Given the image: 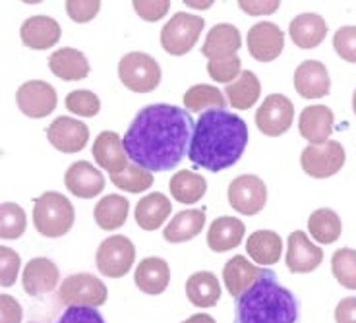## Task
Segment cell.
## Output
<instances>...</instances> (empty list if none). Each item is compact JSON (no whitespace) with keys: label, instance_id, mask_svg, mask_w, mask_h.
Instances as JSON below:
<instances>
[{"label":"cell","instance_id":"1","mask_svg":"<svg viewBox=\"0 0 356 323\" xmlns=\"http://www.w3.org/2000/svg\"><path fill=\"white\" fill-rule=\"evenodd\" d=\"M190 113L175 105L143 107L122 138L128 159L149 172L177 169L190 153L194 135Z\"/></svg>","mask_w":356,"mask_h":323},{"label":"cell","instance_id":"2","mask_svg":"<svg viewBox=\"0 0 356 323\" xmlns=\"http://www.w3.org/2000/svg\"><path fill=\"white\" fill-rule=\"evenodd\" d=\"M246 145V122L231 110L213 108L197 118L188 159L200 169L221 172L241 161Z\"/></svg>","mask_w":356,"mask_h":323},{"label":"cell","instance_id":"3","mask_svg":"<svg viewBox=\"0 0 356 323\" xmlns=\"http://www.w3.org/2000/svg\"><path fill=\"white\" fill-rule=\"evenodd\" d=\"M298 300L273 271L266 270L252 287L236 298L234 323H298Z\"/></svg>","mask_w":356,"mask_h":323},{"label":"cell","instance_id":"4","mask_svg":"<svg viewBox=\"0 0 356 323\" xmlns=\"http://www.w3.org/2000/svg\"><path fill=\"white\" fill-rule=\"evenodd\" d=\"M76 219L72 201L58 192H44L33 204V224L47 238H60L70 233Z\"/></svg>","mask_w":356,"mask_h":323},{"label":"cell","instance_id":"5","mask_svg":"<svg viewBox=\"0 0 356 323\" xmlns=\"http://www.w3.org/2000/svg\"><path fill=\"white\" fill-rule=\"evenodd\" d=\"M204 27V18L188 12H178L161 29V45L172 56L188 54L197 43Z\"/></svg>","mask_w":356,"mask_h":323},{"label":"cell","instance_id":"6","mask_svg":"<svg viewBox=\"0 0 356 323\" xmlns=\"http://www.w3.org/2000/svg\"><path fill=\"white\" fill-rule=\"evenodd\" d=\"M118 78L136 93H149L159 88L161 66L147 53H128L118 63Z\"/></svg>","mask_w":356,"mask_h":323},{"label":"cell","instance_id":"7","mask_svg":"<svg viewBox=\"0 0 356 323\" xmlns=\"http://www.w3.org/2000/svg\"><path fill=\"white\" fill-rule=\"evenodd\" d=\"M136 260V246L128 236L116 234L103 240L95 254L97 270L103 277L120 279L128 275Z\"/></svg>","mask_w":356,"mask_h":323},{"label":"cell","instance_id":"8","mask_svg":"<svg viewBox=\"0 0 356 323\" xmlns=\"http://www.w3.org/2000/svg\"><path fill=\"white\" fill-rule=\"evenodd\" d=\"M107 285L95 275L76 273L64 281L58 290V300L64 306H91L99 308L107 302Z\"/></svg>","mask_w":356,"mask_h":323},{"label":"cell","instance_id":"9","mask_svg":"<svg viewBox=\"0 0 356 323\" xmlns=\"http://www.w3.org/2000/svg\"><path fill=\"white\" fill-rule=\"evenodd\" d=\"M345 157V147L335 140H327L325 144H310L304 147L300 165L312 179H330L343 169Z\"/></svg>","mask_w":356,"mask_h":323},{"label":"cell","instance_id":"10","mask_svg":"<svg viewBox=\"0 0 356 323\" xmlns=\"http://www.w3.org/2000/svg\"><path fill=\"white\" fill-rule=\"evenodd\" d=\"M229 204L241 215L254 217L267 204L266 182L256 174H242L229 184Z\"/></svg>","mask_w":356,"mask_h":323},{"label":"cell","instance_id":"11","mask_svg":"<svg viewBox=\"0 0 356 323\" xmlns=\"http://www.w3.org/2000/svg\"><path fill=\"white\" fill-rule=\"evenodd\" d=\"M294 118V105L293 101L281 95V93H273L264 99L256 110V126L261 134L271 135H283L289 132V128L293 124Z\"/></svg>","mask_w":356,"mask_h":323},{"label":"cell","instance_id":"12","mask_svg":"<svg viewBox=\"0 0 356 323\" xmlns=\"http://www.w3.org/2000/svg\"><path fill=\"white\" fill-rule=\"evenodd\" d=\"M16 103L19 110L29 118H44L53 115L58 97L51 83L43 80L26 81L16 91Z\"/></svg>","mask_w":356,"mask_h":323},{"label":"cell","instance_id":"13","mask_svg":"<svg viewBox=\"0 0 356 323\" xmlns=\"http://www.w3.org/2000/svg\"><path fill=\"white\" fill-rule=\"evenodd\" d=\"M49 144L60 153H80L89 142V128L86 122L70 117H58L47 128Z\"/></svg>","mask_w":356,"mask_h":323},{"label":"cell","instance_id":"14","mask_svg":"<svg viewBox=\"0 0 356 323\" xmlns=\"http://www.w3.org/2000/svg\"><path fill=\"white\" fill-rule=\"evenodd\" d=\"M285 47V33L271 22H259L250 27L248 51L259 63H271L279 58Z\"/></svg>","mask_w":356,"mask_h":323},{"label":"cell","instance_id":"15","mask_svg":"<svg viewBox=\"0 0 356 323\" xmlns=\"http://www.w3.org/2000/svg\"><path fill=\"white\" fill-rule=\"evenodd\" d=\"M286 246V270L291 273H312L323 261V250L312 244L302 231H293L289 234Z\"/></svg>","mask_w":356,"mask_h":323},{"label":"cell","instance_id":"16","mask_svg":"<svg viewBox=\"0 0 356 323\" xmlns=\"http://www.w3.org/2000/svg\"><path fill=\"white\" fill-rule=\"evenodd\" d=\"M294 90L304 99H321L327 97L331 90L330 72L325 64L318 60H304L294 72Z\"/></svg>","mask_w":356,"mask_h":323},{"label":"cell","instance_id":"17","mask_svg":"<svg viewBox=\"0 0 356 323\" xmlns=\"http://www.w3.org/2000/svg\"><path fill=\"white\" fill-rule=\"evenodd\" d=\"M64 186L70 190L76 198H97L105 190V176L91 163L78 161L68 167L64 174Z\"/></svg>","mask_w":356,"mask_h":323},{"label":"cell","instance_id":"18","mask_svg":"<svg viewBox=\"0 0 356 323\" xmlns=\"http://www.w3.org/2000/svg\"><path fill=\"white\" fill-rule=\"evenodd\" d=\"M242 37L241 31L232 24H217L209 29L202 47V54L209 60H227L236 56L241 51Z\"/></svg>","mask_w":356,"mask_h":323},{"label":"cell","instance_id":"19","mask_svg":"<svg viewBox=\"0 0 356 323\" xmlns=\"http://www.w3.org/2000/svg\"><path fill=\"white\" fill-rule=\"evenodd\" d=\"M19 37L29 49L44 51L60 41V24L51 16H31L19 27Z\"/></svg>","mask_w":356,"mask_h":323},{"label":"cell","instance_id":"20","mask_svg":"<svg viewBox=\"0 0 356 323\" xmlns=\"http://www.w3.org/2000/svg\"><path fill=\"white\" fill-rule=\"evenodd\" d=\"M58 267L49 258H33L27 261L24 267V290L29 297H41L47 292H53L58 283Z\"/></svg>","mask_w":356,"mask_h":323},{"label":"cell","instance_id":"21","mask_svg":"<svg viewBox=\"0 0 356 323\" xmlns=\"http://www.w3.org/2000/svg\"><path fill=\"white\" fill-rule=\"evenodd\" d=\"M333 110L325 105H310L300 113L298 118V132L302 138H306L310 144L320 145L330 140L333 132Z\"/></svg>","mask_w":356,"mask_h":323},{"label":"cell","instance_id":"22","mask_svg":"<svg viewBox=\"0 0 356 323\" xmlns=\"http://www.w3.org/2000/svg\"><path fill=\"white\" fill-rule=\"evenodd\" d=\"M93 159L101 169H105L111 174H118L128 169V155H126L124 144L116 132H101L93 144Z\"/></svg>","mask_w":356,"mask_h":323},{"label":"cell","instance_id":"23","mask_svg":"<svg viewBox=\"0 0 356 323\" xmlns=\"http://www.w3.org/2000/svg\"><path fill=\"white\" fill-rule=\"evenodd\" d=\"M134 281H136V287L145 295H152V297L163 295L170 283L169 263L161 258H145L136 267Z\"/></svg>","mask_w":356,"mask_h":323},{"label":"cell","instance_id":"24","mask_svg":"<svg viewBox=\"0 0 356 323\" xmlns=\"http://www.w3.org/2000/svg\"><path fill=\"white\" fill-rule=\"evenodd\" d=\"M266 270H261L258 265L250 263L244 256H234L225 263L222 267V279H225V287L229 290V295L238 298L244 295Z\"/></svg>","mask_w":356,"mask_h":323},{"label":"cell","instance_id":"25","mask_svg":"<svg viewBox=\"0 0 356 323\" xmlns=\"http://www.w3.org/2000/svg\"><path fill=\"white\" fill-rule=\"evenodd\" d=\"M289 35L294 45L300 49H316L323 43V39L327 35V24L320 14H314V12L300 14L291 22Z\"/></svg>","mask_w":356,"mask_h":323},{"label":"cell","instance_id":"26","mask_svg":"<svg viewBox=\"0 0 356 323\" xmlns=\"http://www.w3.org/2000/svg\"><path fill=\"white\" fill-rule=\"evenodd\" d=\"M246 233V226L241 219L236 217H219L213 223L209 224L207 231V246L209 250L217 251H229L236 246H241L242 238Z\"/></svg>","mask_w":356,"mask_h":323},{"label":"cell","instance_id":"27","mask_svg":"<svg viewBox=\"0 0 356 323\" xmlns=\"http://www.w3.org/2000/svg\"><path fill=\"white\" fill-rule=\"evenodd\" d=\"M49 68L54 76L66 81L83 80V78H88L89 70H91L86 54L78 49H70V47L54 51L49 56Z\"/></svg>","mask_w":356,"mask_h":323},{"label":"cell","instance_id":"28","mask_svg":"<svg viewBox=\"0 0 356 323\" xmlns=\"http://www.w3.org/2000/svg\"><path fill=\"white\" fill-rule=\"evenodd\" d=\"M172 211V204L170 199L161 194V192H153L142 198L136 206V223L143 231H157L167 221V217Z\"/></svg>","mask_w":356,"mask_h":323},{"label":"cell","instance_id":"29","mask_svg":"<svg viewBox=\"0 0 356 323\" xmlns=\"http://www.w3.org/2000/svg\"><path fill=\"white\" fill-rule=\"evenodd\" d=\"M205 211L204 209H186L172 217V221L163 231V238L170 244L188 242L196 238L204 231Z\"/></svg>","mask_w":356,"mask_h":323},{"label":"cell","instance_id":"30","mask_svg":"<svg viewBox=\"0 0 356 323\" xmlns=\"http://www.w3.org/2000/svg\"><path fill=\"white\" fill-rule=\"evenodd\" d=\"M246 251L258 265H275L283 254V238L273 231H256L246 240Z\"/></svg>","mask_w":356,"mask_h":323},{"label":"cell","instance_id":"31","mask_svg":"<svg viewBox=\"0 0 356 323\" xmlns=\"http://www.w3.org/2000/svg\"><path fill=\"white\" fill-rule=\"evenodd\" d=\"M186 297L196 308H213L221 298L219 279L211 271H197L188 277Z\"/></svg>","mask_w":356,"mask_h":323},{"label":"cell","instance_id":"32","mask_svg":"<svg viewBox=\"0 0 356 323\" xmlns=\"http://www.w3.org/2000/svg\"><path fill=\"white\" fill-rule=\"evenodd\" d=\"M259 93H261V83H259L258 76L250 70H244L238 76V80H234L225 88L229 105L238 110H248L254 107L256 101L259 99Z\"/></svg>","mask_w":356,"mask_h":323},{"label":"cell","instance_id":"33","mask_svg":"<svg viewBox=\"0 0 356 323\" xmlns=\"http://www.w3.org/2000/svg\"><path fill=\"white\" fill-rule=\"evenodd\" d=\"M128 211H130V204L124 196H105V198L97 201L93 217L95 223L101 226V231H116L126 223L128 219Z\"/></svg>","mask_w":356,"mask_h":323},{"label":"cell","instance_id":"34","mask_svg":"<svg viewBox=\"0 0 356 323\" xmlns=\"http://www.w3.org/2000/svg\"><path fill=\"white\" fill-rule=\"evenodd\" d=\"M169 186L172 198L186 206L200 201L207 192V182L204 176L192 171H178L177 174H172Z\"/></svg>","mask_w":356,"mask_h":323},{"label":"cell","instance_id":"35","mask_svg":"<svg viewBox=\"0 0 356 323\" xmlns=\"http://www.w3.org/2000/svg\"><path fill=\"white\" fill-rule=\"evenodd\" d=\"M308 231L318 244H333L337 242L339 236L343 233V223H341V217L333 209L323 207L310 215Z\"/></svg>","mask_w":356,"mask_h":323},{"label":"cell","instance_id":"36","mask_svg":"<svg viewBox=\"0 0 356 323\" xmlns=\"http://www.w3.org/2000/svg\"><path fill=\"white\" fill-rule=\"evenodd\" d=\"M184 107H188L192 113H202L204 110H213V108L225 107V95L221 90H217L213 85L207 83H197L192 85L190 90L184 93Z\"/></svg>","mask_w":356,"mask_h":323},{"label":"cell","instance_id":"37","mask_svg":"<svg viewBox=\"0 0 356 323\" xmlns=\"http://www.w3.org/2000/svg\"><path fill=\"white\" fill-rule=\"evenodd\" d=\"M27 219L24 207L12 201H4L0 206V236L4 240H16L26 233Z\"/></svg>","mask_w":356,"mask_h":323},{"label":"cell","instance_id":"38","mask_svg":"<svg viewBox=\"0 0 356 323\" xmlns=\"http://www.w3.org/2000/svg\"><path fill=\"white\" fill-rule=\"evenodd\" d=\"M331 271L341 287L356 290V250L339 248L331 258Z\"/></svg>","mask_w":356,"mask_h":323},{"label":"cell","instance_id":"39","mask_svg":"<svg viewBox=\"0 0 356 323\" xmlns=\"http://www.w3.org/2000/svg\"><path fill=\"white\" fill-rule=\"evenodd\" d=\"M111 182L116 188L130 192V194H142L153 186V172L145 171L138 165H128V169L118 174H111Z\"/></svg>","mask_w":356,"mask_h":323},{"label":"cell","instance_id":"40","mask_svg":"<svg viewBox=\"0 0 356 323\" xmlns=\"http://www.w3.org/2000/svg\"><path fill=\"white\" fill-rule=\"evenodd\" d=\"M66 108L70 113H74V115H78V117L91 118L99 115L101 101H99V97L93 91L76 90L66 95Z\"/></svg>","mask_w":356,"mask_h":323},{"label":"cell","instance_id":"41","mask_svg":"<svg viewBox=\"0 0 356 323\" xmlns=\"http://www.w3.org/2000/svg\"><path fill=\"white\" fill-rule=\"evenodd\" d=\"M242 60L241 56H232L227 60H209L207 63V72L211 76V80L217 83H231L232 80H238L241 76Z\"/></svg>","mask_w":356,"mask_h":323},{"label":"cell","instance_id":"42","mask_svg":"<svg viewBox=\"0 0 356 323\" xmlns=\"http://www.w3.org/2000/svg\"><path fill=\"white\" fill-rule=\"evenodd\" d=\"M335 53L350 64H356V26H345L333 35Z\"/></svg>","mask_w":356,"mask_h":323},{"label":"cell","instance_id":"43","mask_svg":"<svg viewBox=\"0 0 356 323\" xmlns=\"http://www.w3.org/2000/svg\"><path fill=\"white\" fill-rule=\"evenodd\" d=\"M19 265H22V260H19L18 251H14L8 246H2L0 248V285L2 287H12L16 283Z\"/></svg>","mask_w":356,"mask_h":323},{"label":"cell","instance_id":"44","mask_svg":"<svg viewBox=\"0 0 356 323\" xmlns=\"http://www.w3.org/2000/svg\"><path fill=\"white\" fill-rule=\"evenodd\" d=\"M101 10L99 0H68L66 2V12L76 24H86L95 18Z\"/></svg>","mask_w":356,"mask_h":323},{"label":"cell","instance_id":"45","mask_svg":"<svg viewBox=\"0 0 356 323\" xmlns=\"http://www.w3.org/2000/svg\"><path fill=\"white\" fill-rule=\"evenodd\" d=\"M56 323H105L97 308L91 306H68Z\"/></svg>","mask_w":356,"mask_h":323},{"label":"cell","instance_id":"46","mask_svg":"<svg viewBox=\"0 0 356 323\" xmlns=\"http://www.w3.org/2000/svg\"><path fill=\"white\" fill-rule=\"evenodd\" d=\"M170 8L169 0H136L134 10L145 22H159Z\"/></svg>","mask_w":356,"mask_h":323},{"label":"cell","instance_id":"47","mask_svg":"<svg viewBox=\"0 0 356 323\" xmlns=\"http://www.w3.org/2000/svg\"><path fill=\"white\" fill-rule=\"evenodd\" d=\"M24 312L14 297L0 295V323H22Z\"/></svg>","mask_w":356,"mask_h":323},{"label":"cell","instance_id":"48","mask_svg":"<svg viewBox=\"0 0 356 323\" xmlns=\"http://www.w3.org/2000/svg\"><path fill=\"white\" fill-rule=\"evenodd\" d=\"M281 6L279 0H241L238 8L244 10L248 16H267L273 14Z\"/></svg>","mask_w":356,"mask_h":323},{"label":"cell","instance_id":"49","mask_svg":"<svg viewBox=\"0 0 356 323\" xmlns=\"http://www.w3.org/2000/svg\"><path fill=\"white\" fill-rule=\"evenodd\" d=\"M335 322L356 323V297L343 298L335 308Z\"/></svg>","mask_w":356,"mask_h":323},{"label":"cell","instance_id":"50","mask_svg":"<svg viewBox=\"0 0 356 323\" xmlns=\"http://www.w3.org/2000/svg\"><path fill=\"white\" fill-rule=\"evenodd\" d=\"M182 323H217L209 314H194L192 317H188L186 322Z\"/></svg>","mask_w":356,"mask_h":323},{"label":"cell","instance_id":"51","mask_svg":"<svg viewBox=\"0 0 356 323\" xmlns=\"http://www.w3.org/2000/svg\"><path fill=\"white\" fill-rule=\"evenodd\" d=\"M184 4H186V6H190V8L205 10V8H211V6H213V0H207V2H194V0H184Z\"/></svg>","mask_w":356,"mask_h":323},{"label":"cell","instance_id":"52","mask_svg":"<svg viewBox=\"0 0 356 323\" xmlns=\"http://www.w3.org/2000/svg\"><path fill=\"white\" fill-rule=\"evenodd\" d=\"M353 110H355V115H356V90H355V95H353Z\"/></svg>","mask_w":356,"mask_h":323},{"label":"cell","instance_id":"53","mask_svg":"<svg viewBox=\"0 0 356 323\" xmlns=\"http://www.w3.org/2000/svg\"><path fill=\"white\" fill-rule=\"evenodd\" d=\"M31 323H35V322H31Z\"/></svg>","mask_w":356,"mask_h":323}]
</instances>
